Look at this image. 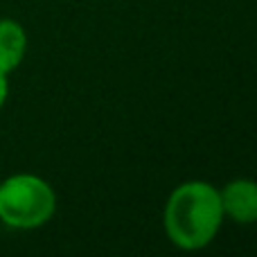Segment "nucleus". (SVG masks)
<instances>
[{
  "instance_id": "f257e3e1",
  "label": "nucleus",
  "mask_w": 257,
  "mask_h": 257,
  "mask_svg": "<svg viewBox=\"0 0 257 257\" xmlns=\"http://www.w3.org/2000/svg\"><path fill=\"white\" fill-rule=\"evenodd\" d=\"M163 221L167 237L178 248H205L214 239L223 221L219 190L203 181H190L178 185L165 205Z\"/></svg>"
},
{
  "instance_id": "f03ea898",
  "label": "nucleus",
  "mask_w": 257,
  "mask_h": 257,
  "mask_svg": "<svg viewBox=\"0 0 257 257\" xmlns=\"http://www.w3.org/2000/svg\"><path fill=\"white\" fill-rule=\"evenodd\" d=\"M57 208L54 190L34 174H16L0 183V221L32 230L48 223Z\"/></svg>"
},
{
  "instance_id": "7ed1b4c3",
  "label": "nucleus",
  "mask_w": 257,
  "mask_h": 257,
  "mask_svg": "<svg viewBox=\"0 0 257 257\" xmlns=\"http://www.w3.org/2000/svg\"><path fill=\"white\" fill-rule=\"evenodd\" d=\"M221 196L223 214L237 223H255L257 221V183L248 178L232 181L219 192Z\"/></svg>"
},
{
  "instance_id": "39448f33",
  "label": "nucleus",
  "mask_w": 257,
  "mask_h": 257,
  "mask_svg": "<svg viewBox=\"0 0 257 257\" xmlns=\"http://www.w3.org/2000/svg\"><path fill=\"white\" fill-rule=\"evenodd\" d=\"M7 95H9V81H7V72L0 70V108L5 106L7 102Z\"/></svg>"
},
{
  "instance_id": "20e7f679",
  "label": "nucleus",
  "mask_w": 257,
  "mask_h": 257,
  "mask_svg": "<svg viewBox=\"0 0 257 257\" xmlns=\"http://www.w3.org/2000/svg\"><path fill=\"white\" fill-rule=\"evenodd\" d=\"M27 50V34L21 27V23L12 18L0 21V70L12 72L21 66Z\"/></svg>"
}]
</instances>
